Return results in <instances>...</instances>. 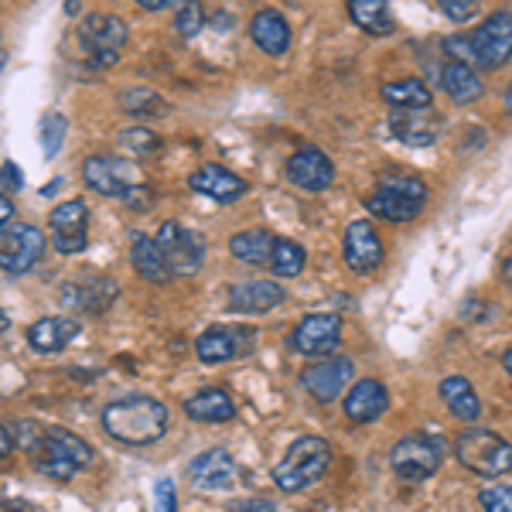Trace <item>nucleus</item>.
Instances as JSON below:
<instances>
[{"label": "nucleus", "mask_w": 512, "mask_h": 512, "mask_svg": "<svg viewBox=\"0 0 512 512\" xmlns=\"http://www.w3.org/2000/svg\"><path fill=\"white\" fill-rule=\"evenodd\" d=\"M103 431L127 448H144L168 434V407L144 393L120 396L103 410Z\"/></svg>", "instance_id": "f257e3e1"}, {"label": "nucleus", "mask_w": 512, "mask_h": 512, "mask_svg": "<svg viewBox=\"0 0 512 512\" xmlns=\"http://www.w3.org/2000/svg\"><path fill=\"white\" fill-rule=\"evenodd\" d=\"M332 465V448H328L325 437H297L287 448V454L280 458V465L274 468V485L280 492H304L315 482H321V475Z\"/></svg>", "instance_id": "f03ea898"}, {"label": "nucleus", "mask_w": 512, "mask_h": 512, "mask_svg": "<svg viewBox=\"0 0 512 512\" xmlns=\"http://www.w3.org/2000/svg\"><path fill=\"white\" fill-rule=\"evenodd\" d=\"M89 461H93V448L79 434L62 431V427L45 431L35 444V468L45 478H55V482L76 478L82 468H89Z\"/></svg>", "instance_id": "7ed1b4c3"}, {"label": "nucleus", "mask_w": 512, "mask_h": 512, "mask_svg": "<svg viewBox=\"0 0 512 512\" xmlns=\"http://www.w3.org/2000/svg\"><path fill=\"white\" fill-rule=\"evenodd\" d=\"M427 205V185L417 175H386L369 192L366 209L376 219L386 222H410L424 212Z\"/></svg>", "instance_id": "20e7f679"}, {"label": "nucleus", "mask_w": 512, "mask_h": 512, "mask_svg": "<svg viewBox=\"0 0 512 512\" xmlns=\"http://www.w3.org/2000/svg\"><path fill=\"white\" fill-rule=\"evenodd\" d=\"M454 454H458V461L468 468V472L482 475V478H499L512 468L509 441L495 431H482V427L461 431L458 441H454Z\"/></svg>", "instance_id": "39448f33"}, {"label": "nucleus", "mask_w": 512, "mask_h": 512, "mask_svg": "<svg viewBox=\"0 0 512 512\" xmlns=\"http://www.w3.org/2000/svg\"><path fill=\"white\" fill-rule=\"evenodd\" d=\"M444 448H448V444L434 434H407L403 441H396V448L390 451V468L403 482H427L431 475L441 472Z\"/></svg>", "instance_id": "423d86ee"}, {"label": "nucleus", "mask_w": 512, "mask_h": 512, "mask_svg": "<svg viewBox=\"0 0 512 512\" xmlns=\"http://www.w3.org/2000/svg\"><path fill=\"white\" fill-rule=\"evenodd\" d=\"M154 243H158V250H161V256H164V263H168L171 274L192 277V274L202 270L205 243H202V236H198L195 229H185L181 222H164Z\"/></svg>", "instance_id": "0eeeda50"}, {"label": "nucleus", "mask_w": 512, "mask_h": 512, "mask_svg": "<svg viewBox=\"0 0 512 512\" xmlns=\"http://www.w3.org/2000/svg\"><path fill=\"white\" fill-rule=\"evenodd\" d=\"M468 48H472V65L478 69H502L512 52V14L499 11L485 24L468 35Z\"/></svg>", "instance_id": "6e6552de"}, {"label": "nucleus", "mask_w": 512, "mask_h": 512, "mask_svg": "<svg viewBox=\"0 0 512 512\" xmlns=\"http://www.w3.org/2000/svg\"><path fill=\"white\" fill-rule=\"evenodd\" d=\"M45 253V233L28 222H7L0 229V270L7 274H28Z\"/></svg>", "instance_id": "1a4fd4ad"}, {"label": "nucleus", "mask_w": 512, "mask_h": 512, "mask_svg": "<svg viewBox=\"0 0 512 512\" xmlns=\"http://www.w3.org/2000/svg\"><path fill=\"white\" fill-rule=\"evenodd\" d=\"M127 38H130L127 21L113 18V14H89L82 21V45H86L89 59L99 69H110L120 59V48L127 45Z\"/></svg>", "instance_id": "9d476101"}, {"label": "nucleus", "mask_w": 512, "mask_h": 512, "mask_svg": "<svg viewBox=\"0 0 512 512\" xmlns=\"http://www.w3.org/2000/svg\"><path fill=\"white\" fill-rule=\"evenodd\" d=\"M253 345H256V332L243 325H216L195 338V352L205 366H219V362L250 355Z\"/></svg>", "instance_id": "9b49d317"}, {"label": "nucleus", "mask_w": 512, "mask_h": 512, "mask_svg": "<svg viewBox=\"0 0 512 512\" xmlns=\"http://www.w3.org/2000/svg\"><path fill=\"white\" fill-rule=\"evenodd\" d=\"M48 226H52V243L55 250L62 256H76L86 250L89 243V209L86 202H79V198H72V202H62L52 209V216H48Z\"/></svg>", "instance_id": "f8f14e48"}, {"label": "nucleus", "mask_w": 512, "mask_h": 512, "mask_svg": "<svg viewBox=\"0 0 512 512\" xmlns=\"http://www.w3.org/2000/svg\"><path fill=\"white\" fill-rule=\"evenodd\" d=\"M338 342H342V318L335 311L301 318L291 332V349L301 355H332Z\"/></svg>", "instance_id": "ddd939ff"}, {"label": "nucleus", "mask_w": 512, "mask_h": 512, "mask_svg": "<svg viewBox=\"0 0 512 512\" xmlns=\"http://www.w3.org/2000/svg\"><path fill=\"white\" fill-rule=\"evenodd\" d=\"M352 376H355L352 359H345V355H335V359L315 362V366L304 369L301 383L308 386V393L315 396L318 403H332L335 396H342L345 390H349Z\"/></svg>", "instance_id": "4468645a"}, {"label": "nucleus", "mask_w": 512, "mask_h": 512, "mask_svg": "<svg viewBox=\"0 0 512 512\" xmlns=\"http://www.w3.org/2000/svg\"><path fill=\"white\" fill-rule=\"evenodd\" d=\"M342 253H345V263H349L352 274H373V270L383 267V256H386L383 239H379L376 229L362 219L345 229Z\"/></svg>", "instance_id": "2eb2a0df"}, {"label": "nucleus", "mask_w": 512, "mask_h": 512, "mask_svg": "<svg viewBox=\"0 0 512 512\" xmlns=\"http://www.w3.org/2000/svg\"><path fill=\"white\" fill-rule=\"evenodd\" d=\"M82 181H86L93 192L99 195H123L130 185L144 181L137 175V168L130 161H120V158H89L82 164Z\"/></svg>", "instance_id": "dca6fc26"}, {"label": "nucleus", "mask_w": 512, "mask_h": 512, "mask_svg": "<svg viewBox=\"0 0 512 512\" xmlns=\"http://www.w3.org/2000/svg\"><path fill=\"white\" fill-rule=\"evenodd\" d=\"M287 178H291V185L304 188V192H325L335 181V164L318 147H304V151H297L287 161Z\"/></svg>", "instance_id": "f3484780"}, {"label": "nucleus", "mask_w": 512, "mask_h": 512, "mask_svg": "<svg viewBox=\"0 0 512 512\" xmlns=\"http://www.w3.org/2000/svg\"><path fill=\"white\" fill-rule=\"evenodd\" d=\"M188 482L202 492H219L236 482V461L226 448H209L188 465Z\"/></svg>", "instance_id": "a211bd4d"}, {"label": "nucleus", "mask_w": 512, "mask_h": 512, "mask_svg": "<svg viewBox=\"0 0 512 512\" xmlns=\"http://www.w3.org/2000/svg\"><path fill=\"white\" fill-rule=\"evenodd\" d=\"M342 410L355 424H373V420H379L390 410V393H386V386L379 379H359L342 396Z\"/></svg>", "instance_id": "6ab92c4d"}, {"label": "nucleus", "mask_w": 512, "mask_h": 512, "mask_svg": "<svg viewBox=\"0 0 512 512\" xmlns=\"http://www.w3.org/2000/svg\"><path fill=\"white\" fill-rule=\"evenodd\" d=\"M284 301V284L274 280H243L229 291V308L239 315H267Z\"/></svg>", "instance_id": "aec40b11"}, {"label": "nucleus", "mask_w": 512, "mask_h": 512, "mask_svg": "<svg viewBox=\"0 0 512 512\" xmlns=\"http://www.w3.org/2000/svg\"><path fill=\"white\" fill-rule=\"evenodd\" d=\"M79 332H82L79 318L48 315V318H41V321H35V325L28 328V345L35 352H45V355L48 352H62L72 338H79Z\"/></svg>", "instance_id": "412c9836"}, {"label": "nucleus", "mask_w": 512, "mask_h": 512, "mask_svg": "<svg viewBox=\"0 0 512 512\" xmlns=\"http://www.w3.org/2000/svg\"><path fill=\"white\" fill-rule=\"evenodd\" d=\"M188 185H192L198 195L216 198V202H236V198L246 195V188H250L243 178L233 175L229 168H222V164H202V168L188 178Z\"/></svg>", "instance_id": "4be33fe9"}, {"label": "nucleus", "mask_w": 512, "mask_h": 512, "mask_svg": "<svg viewBox=\"0 0 512 512\" xmlns=\"http://www.w3.org/2000/svg\"><path fill=\"white\" fill-rule=\"evenodd\" d=\"M185 414L202 424H226L236 417V403L222 386H209V390H198L185 400Z\"/></svg>", "instance_id": "5701e85b"}, {"label": "nucleus", "mask_w": 512, "mask_h": 512, "mask_svg": "<svg viewBox=\"0 0 512 512\" xmlns=\"http://www.w3.org/2000/svg\"><path fill=\"white\" fill-rule=\"evenodd\" d=\"M250 35H253V45L260 48V52L274 55V59L291 48V28H287V21L280 18L277 11H270V7L253 18Z\"/></svg>", "instance_id": "b1692460"}, {"label": "nucleus", "mask_w": 512, "mask_h": 512, "mask_svg": "<svg viewBox=\"0 0 512 512\" xmlns=\"http://www.w3.org/2000/svg\"><path fill=\"white\" fill-rule=\"evenodd\" d=\"M393 134L407 147H431L441 134V120L427 110H403L400 117H393Z\"/></svg>", "instance_id": "393cba45"}, {"label": "nucleus", "mask_w": 512, "mask_h": 512, "mask_svg": "<svg viewBox=\"0 0 512 512\" xmlns=\"http://www.w3.org/2000/svg\"><path fill=\"white\" fill-rule=\"evenodd\" d=\"M437 393H441L444 407H448L458 420H468V424H475V420L482 417V400H478L475 386L468 383L465 376H448V379H441Z\"/></svg>", "instance_id": "a878e982"}, {"label": "nucleus", "mask_w": 512, "mask_h": 512, "mask_svg": "<svg viewBox=\"0 0 512 512\" xmlns=\"http://www.w3.org/2000/svg\"><path fill=\"white\" fill-rule=\"evenodd\" d=\"M130 260H134L137 274L144 280H151V284H168L171 280V270H168V263H164V256L154 239L134 236V243H130Z\"/></svg>", "instance_id": "bb28decb"}, {"label": "nucleus", "mask_w": 512, "mask_h": 512, "mask_svg": "<svg viewBox=\"0 0 512 512\" xmlns=\"http://www.w3.org/2000/svg\"><path fill=\"white\" fill-rule=\"evenodd\" d=\"M441 82H444V93H448L454 103H472L485 93L482 79L472 65H461V62H448L441 72Z\"/></svg>", "instance_id": "cd10ccee"}, {"label": "nucleus", "mask_w": 512, "mask_h": 512, "mask_svg": "<svg viewBox=\"0 0 512 512\" xmlns=\"http://www.w3.org/2000/svg\"><path fill=\"white\" fill-rule=\"evenodd\" d=\"M229 253L243 263L263 267V263H270V253H274V236L267 229H243V233L229 239Z\"/></svg>", "instance_id": "c85d7f7f"}, {"label": "nucleus", "mask_w": 512, "mask_h": 512, "mask_svg": "<svg viewBox=\"0 0 512 512\" xmlns=\"http://www.w3.org/2000/svg\"><path fill=\"white\" fill-rule=\"evenodd\" d=\"M349 18L355 28L369 31V35H390L393 14L386 0H349Z\"/></svg>", "instance_id": "c756f323"}, {"label": "nucleus", "mask_w": 512, "mask_h": 512, "mask_svg": "<svg viewBox=\"0 0 512 512\" xmlns=\"http://www.w3.org/2000/svg\"><path fill=\"white\" fill-rule=\"evenodd\" d=\"M383 99L396 110H431V89L420 79H400V82H386Z\"/></svg>", "instance_id": "7c9ffc66"}, {"label": "nucleus", "mask_w": 512, "mask_h": 512, "mask_svg": "<svg viewBox=\"0 0 512 512\" xmlns=\"http://www.w3.org/2000/svg\"><path fill=\"white\" fill-rule=\"evenodd\" d=\"M304 250L294 243V239H274V253H270V267H274L277 277H297L304 270Z\"/></svg>", "instance_id": "2f4dec72"}, {"label": "nucleus", "mask_w": 512, "mask_h": 512, "mask_svg": "<svg viewBox=\"0 0 512 512\" xmlns=\"http://www.w3.org/2000/svg\"><path fill=\"white\" fill-rule=\"evenodd\" d=\"M38 134H41V147H45V158H55V154L62 151L65 134H69V120H65L62 113H45Z\"/></svg>", "instance_id": "473e14b6"}, {"label": "nucleus", "mask_w": 512, "mask_h": 512, "mask_svg": "<svg viewBox=\"0 0 512 512\" xmlns=\"http://www.w3.org/2000/svg\"><path fill=\"white\" fill-rule=\"evenodd\" d=\"M117 144L127 147L130 154H154L161 147V137L147 127H134V130H123V134L117 137Z\"/></svg>", "instance_id": "72a5a7b5"}, {"label": "nucleus", "mask_w": 512, "mask_h": 512, "mask_svg": "<svg viewBox=\"0 0 512 512\" xmlns=\"http://www.w3.org/2000/svg\"><path fill=\"white\" fill-rule=\"evenodd\" d=\"M175 28L181 38H198V31L205 28V7L198 4V0H188V4H181L178 18H175Z\"/></svg>", "instance_id": "f704fd0d"}, {"label": "nucleus", "mask_w": 512, "mask_h": 512, "mask_svg": "<svg viewBox=\"0 0 512 512\" xmlns=\"http://www.w3.org/2000/svg\"><path fill=\"white\" fill-rule=\"evenodd\" d=\"M485 512H512V489L506 482H495V485H485L482 495H478Z\"/></svg>", "instance_id": "c9c22d12"}, {"label": "nucleus", "mask_w": 512, "mask_h": 512, "mask_svg": "<svg viewBox=\"0 0 512 512\" xmlns=\"http://www.w3.org/2000/svg\"><path fill=\"white\" fill-rule=\"evenodd\" d=\"M120 106L130 113H144V110H154V106H161V99L154 89H127V93L120 96Z\"/></svg>", "instance_id": "e433bc0d"}, {"label": "nucleus", "mask_w": 512, "mask_h": 512, "mask_svg": "<svg viewBox=\"0 0 512 512\" xmlns=\"http://www.w3.org/2000/svg\"><path fill=\"white\" fill-rule=\"evenodd\" d=\"M478 7H482V0H441L444 18H451L454 24L472 21L475 14H478Z\"/></svg>", "instance_id": "4c0bfd02"}, {"label": "nucleus", "mask_w": 512, "mask_h": 512, "mask_svg": "<svg viewBox=\"0 0 512 512\" xmlns=\"http://www.w3.org/2000/svg\"><path fill=\"white\" fill-rule=\"evenodd\" d=\"M154 512H178V492L171 478H161L154 485Z\"/></svg>", "instance_id": "58836bf2"}, {"label": "nucleus", "mask_w": 512, "mask_h": 512, "mask_svg": "<svg viewBox=\"0 0 512 512\" xmlns=\"http://www.w3.org/2000/svg\"><path fill=\"white\" fill-rule=\"evenodd\" d=\"M120 198L130 205V209H151V198H154V192L144 185V181H137V185H130L127 192H123Z\"/></svg>", "instance_id": "ea45409f"}, {"label": "nucleus", "mask_w": 512, "mask_h": 512, "mask_svg": "<svg viewBox=\"0 0 512 512\" xmlns=\"http://www.w3.org/2000/svg\"><path fill=\"white\" fill-rule=\"evenodd\" d=\"M0 185H4L11 195H14V192H21V188H24L21 168H18V164H14V161H7L4 168H0Z\"/></svg>", "instance_id": "a19ab883"}, {"label": "nucleus", "mask_w": 512, "mask_h": 512, "mask_svg": "<svg viewBox=\"0 0 512 512\" xmlns=\"http://www.w3.org/2000/svg\"><path fill=\"white\" fill-rule=\"evenodd\" d=\"M229 512H277V506L267 499H236L229 502Z\"/></svg>", "instance_id": "79ce46f5"}, {"label": "nucleus", "mask_w": 512, "mask_h": 512, "mask_svg": "<svg viewBox=\"0 0 512 512\" xmlns=\"http://www.w3.org/2000/svg\"><path fill=\"white\" fill-rule=\"evenodd\" d=\"M0 512H38L31 502H24V499H4L0 502Z\"/></svg>", "instance_id": "37998d69"}, {"label": "nucleus", "mask_w": 512, "mask_h": 512, "mask_svg": "<svg viewBox=\"0 0 512 512\" xmlns=\"http://www.w3.org/2000/svg\"><path fill=\"white\" fill-rule=\"evenodd\" d=\"M11 219H14V202H11V195H0V229H4Z\"/></svg>", "instance_id": "c03bdc74"}, {"label": "nucleus", "mask_w": 512, "mask_h": 512, "mask_svg": "<svg viewBox=\"0 0 512 512\" xmlns=\"http://www.w3.org/2000/svg\"><path fill=\"white\" fill-rule=\"evenodd\" d=\"M11 451H14V434L0 424V458H4V454H11Z\"/></svg>", "instance_id": "a18cd8bd"}, {"label": "nucleus", "mask_w": 512, "mask_h": 512, "mask_svg": "<svg viewBox=\"0 0 512 512\" xmlns=\"http://www.w3.org/2000/svg\"><path fill=\"white\" fill-rule=\"evenodd\" d=\"M144 11H168L171 4H178V0H137Z\"/></svg>", "instance_id": "49530a36"}, {"label": "nucleus", "mask_w": 512, "mask_h": 512, "mask_svg": "<svg viewBox=\"0 0 512 512\" xmlns=\"http://www.w3.org/2000/svg\"><path fill=\"white\" fill-rule=\"evenodd\" d=\"M7 328H11V318H7V315H4V311H0V335H4V332H7Z\"/></svg>", "instance_id": "de8ad7c7"}, {"label": "nucleus", "mask_w": 512, "mask_h": 512, "mask_svg": "<svg viewBox=\"0 0 512 512\" xmlns=\"http://www.w3.org/2000/svg\"><path fill=\"white\" fill-rule=\"evenodd\" d=\"M4 65H7V52L0 48V69H4Z\"/></svg>", "instance_id": "09e8293b"}]
</instances>
